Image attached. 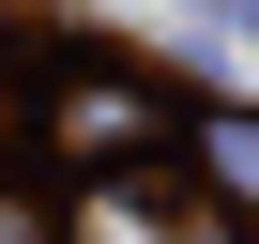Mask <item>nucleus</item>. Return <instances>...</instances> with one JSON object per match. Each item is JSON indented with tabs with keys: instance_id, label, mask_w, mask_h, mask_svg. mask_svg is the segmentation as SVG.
<instances>
[{
	"instance_id": "1",
	"label": "nucleus",
	"mask_w": 259,
	"mask_h": 244,
	"mask_svg": "<svg viewBox=\"0 0 259 244\" xmlns=\"http://www.w3.org/2000/svg\"><path fill=\"white\" fill-rule=\"evenodd\" d=\"M46 138L92 168V183H122V168H138L153 153V92L138 76H61V107H46Z\"/></svg>"
},
{
	"instance_id": "2",
	"label": "nucleus",
	"mask_w": 259,
	"mask_h": 244,
	"mask_svg": "<svg viewBox=\"0 0 259 244\" xmlns=\"http://www.w3.org/2000/svg\"><path fill=\"white\" fill-rule=\"evenodd\" d=\"M198 183H213L229 214H259V107H213V122H198Z\"/></svg>"
}]
</instances>
